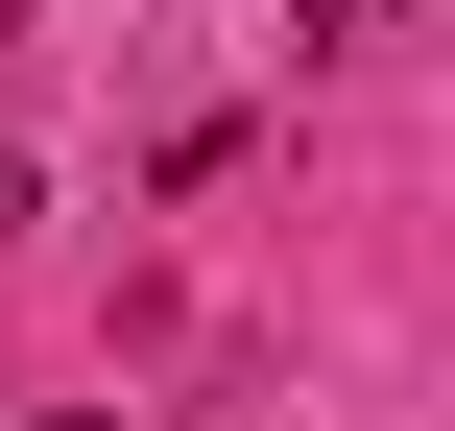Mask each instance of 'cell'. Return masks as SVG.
Here are the masks:
<instances>
[{"label": "cell", "instance_id": "7a4b0ae2", "mask_svg": "<svg viewBox=\"0 0 455 431\" xmlns=\"http://www.w3.org/2000/svg\"><path fill=\"white\" fill-rule=\"evenodd\" d=\"M48 431H96V408H48Z\"/></svg>", "mask_w": 455, "mask_h": 431}, {"label": "cell", "instance_id": "6da1fadb", "mask_svg": "<svg viewBox=\"0 0 455 431\" xmlns=\"http://www.w3.org/2000/svg\"><path fill=\"white\" fill-rule=\"evenodd\" d=\"M24 24H48V0H0V48H24Z\"/></svg>", "mask_w": 455, "mask_h": 431}]
</instances>
